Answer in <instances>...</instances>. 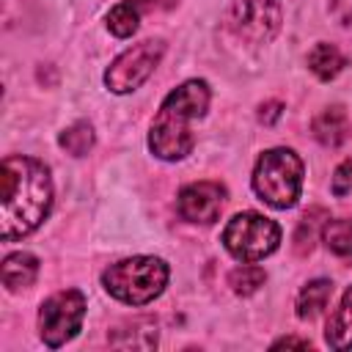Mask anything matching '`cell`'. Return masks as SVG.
I'll return each instance as SVG.
<instances>
[{
	"mask_svg": "<svg viewBox=\"0 0 352 352\" xmlns=\"http://www.w3.org/2000/svg\"><path fill=\"white\" fill-rule=\"evenodd\" d=\"M0 179V234L6 242H14L36 231L47 217L52 206V179L44 162L22 154L3 160Z\"/></svg>",
	"mask_w": 352,
	"mask_h": 352,
	"instance_id": "6da1fadb",
	"label": "cell"
},
{
	"mask_svg": "<svg viewBox=\"0 0 352 352\" xmlns=\"http://www.w3.org/2000/svg\"><path fill=\"white\" fill-rule=\"evenodd\" d=\"M206 107H209L206 80H187L179 88H173L154 116V124L148 132L151 154L165 162L184 160L195 146L192 121L201 118Z\"/></svg>",
	"mask_w": 352,
	"mask_h": 352,
	"instance_id": "7a4b0ae2",
	"label": "cell"
},
{
	"mask_svg": "<svg viewBox=\"0 0 352 352\" xmlns=\"http://www.w3.org/2000/svg\"><path fill=\"white\" fill-rule=\"evenodd\" d=\"M168 283V264L157 256H132L110 264L102 272V286L110 297L126 305H146L162 294Z\"/></svg>",
	"mask_w": 352,
	"mask_h": 352,
	"instance_id": "3957f363",
	"label": "cell"
},
{
	"mask_svg": "<svg viewBox=\"0 0 352 352\" xmlns=\"http://www.w3.org/2000/svg\"><path fill=\"white\" fill-rule=\"evenodd\" d=\"M253 190L272 209L294 206L302 190V160L292 148L264 151L253 170Z\"/></svg>",
	"mask_w": 352,
	"mask_h": 352,
	"instance_id": "277c9868",
	"label": "cell"
},
{
	"mask_svg": "<svg viewBox=\"0 0 352 352\" xmlns=\"http://www.w3.org/2000/svg\"><path fill=\"white\" fill-rule=\"evenodd\" d=\"M223 245L236 261H261L280 245V226L258 212H239L223 228Z\"/></svg>",
	"mask_w": 352,
	"mask_h": 352,
	"instance_id": "5b68a950",
	"label": "cell"
},
{
	"mask_svg": "<svg viewBox=\"0 0 352 352\" xmlns=\"http://www.w3.org/2000/svg\"><path fill=\"white\" fill-rule=\"evenodd\" d=\"M280 19H283L280 0H234L226 14L228 30L248 44L272 41L275 33L280 30Z\"/></svg>",
	"mask_w": 352,
	"mask_h": 352,
	"instance_id": "8992f818",
	"label": "cell"
},
{
	"mask_svg": "<svg viewBox=\"0 0 352 352\" xmlns=\"http://www.w3.org/2000/svg\"><path fill=\"white\" fill-rule=\"evenodd\" d=\"M85 316V297L77 289L58 292L41 302L38 311V333L47 346H63L69 338L77 336Z\"/></svg>",
	"mask_w": 352,
	"mask_h": 352,
	"instance_id": "52a82bcc",
	"label": "cell"
},
{
	"mask_svg": "<svg viewBox=\"0 0 352 352\" xmlns=\"http://www.w3.org/2000/svg\"><path fill=\"white\" fill-rule=\"evenodd\" d=\"M165 55V44L160 38H146L129 50H124L104 72V85L113 94H129L135 88H140L148 74L160 66Z\"/></svg>",
	"mask_w": 352,
	"mask_h": 352,
	"instance_id": "ba28073f",
	"label": "cell"
},
{
	"mask_svg": "<svg viewBox=\"0 0 352 352\" xmlns=\"http://www.w3.org/2000/svg\"><path fill=\"white\" fill-rule=\"evenodd\" d=\"M179 214L190 223H214L226 206V187L217 182H195L179 192Z\"/></svg>",
	"mask_w": 352,
	"mask_h": 352,
	"instance_id": "9c48e42d",
	"label": "cell"
},
{
	"mask_svg": "<svg viewBox=\"0 0 352 352\" xmlns=\"http://www.w3.org/2000/svg\"><path fill=\"white\" fill-rule=\"evenodd\" d=\"M176 0H121L118 6L110 8L107 14V30L118 38H126L138 30L140 16L146 11H157V8H170Z\"/></svg>",
	"mask_w": 352,
	"mask_h": 352,
	"instance_id": "30bf717a",
	"label": "cell"
},
{
	"mask_svg": "<svg viewBox=\"0 0 352 352\" xmlns=\"http://www.w3.org/2000/svg\"><path fill=\"white\" fill-rule=\"evenodd\" d=\"M311 129H314V138H316L322 146H327V148H336V146L346 143V138H349V132H352V129H349L346 110L338 107V104L324 107V110L314 118Z\"/></svg>",
	"mask_w": 352,
	"mask_h": 352,
	"instance_id": "8fae6325",
	"label": "cell"
},
{
	"mask_svg": "<svg viewBox=\"0 0 352 352\" xmlns=\"http://www.w3.org/2000/svg\"><path fill=\"white\" fill-rule=\"evenodd\" d=\"M38 275V258L33 253H11L3 258V286L8 292H19L28 289Z\"/></svg>",
	"mask_w": 352,
	"mask_h": 352,
	"instance_id": "7c38bea8",
	"label": "cell"
},
{
	"mask_svg": "<svg viewBox=\"0 0 352 352\" xmlns=\"http://www.w3.org/2000/svg\"><path fill=\"white\" fill-rule=\"evenodd\" d=\"M110 344L116 349H151L157 346V324L151 319H132L113 330Z\"/></svg>",
	"mask_w": 352,
	"mask_h": 352,
	"instance_id": "4fadbf2b",
	"label": "cell"
},
{
	"mask_svg": "<svg viewBox=\"0 0 352 352\" xmlns=\"http://www.w3.org/2000/svg\"><path fill=\"white\" fill-rule=\"evenodd\" d=\"M324 338L333 349H352V286L344 292L338 308L333 311Z\"/></svg>",
	"mask_w": 352,
	"mask_h": 352,
	"instance_id": "5bb4252c",
	"label": "cell"
},
{
	"mask_svg": "<svg viewBox=\"0 0 352 352\" xmlns=\"http://www.w3.org/2000/svg\"><path fill=\"white\" fill-rule=\"evenodd\" d=\"M333 294V283L327 278H316V280H308L300 294H297V316L300 319H314L324 311L327 300Z\"/></svg>",
	"mask_w": 352,
	"mask_h": 352,
	"instance_id": "9a60e30c",
	"label": "cell"
},
{
	"mask_svg": "<svg viewBox=\"0 0 352 352\" xmlns=\"http://www.w3.org/2000/svg\"><path fill=\"white\" fill-rule=\"evenodd\" d=\"M344 55L336 44H327V41H319L311 52H308V69L319 77V80H333L341 69H344Z\"/></svg>",
	"mask_w": 352,
	"mask_h": 352,
	"instance_id": "2e32d148",
	"label": "cell"
},
{
	"mask_svg": "<svg viewBox=\"0 0 352 352\" xmlns=\"http://www.w3.org/2000/svg\"><path fill=\"white\" fill-rule=\"evenodd\" d=\"M330 217H327V212L324 209H311V212H305L302 217H300V223H297V231H294V250L300 253V256H308L311 250H314V242H316V234L324 228V223H327Z\"/></svg>",
	"mask_w": 352,
	"mask_h": 352,
	"instance_id": "e0dca14e",
	"label": "cell"
},
{
	"mask_svg": "<svg viewBox=\"0 0 352 352\" xmlns=\"http://www.w3.org/2000/svg\"><path fill=\"white\" fill-rule=\"evenodd\" d=\"M322 242L336 256H352V217L327 220L322 228Z\"/></svg>",
	"mask_w": 352,
	"mask_h": 352,
	"instance_id": "ac0fdd59",
	"label": "cell"
},
{
	"mask_svg": "<svg viewBox=\"0 0 352 352\" xmlns=\"http://www.w3.org/2000/svg\"><path fill=\"white\" fill-rule=\"evenodd\" d=\"M264 280H267V272L261 267H256L253 261H245L242 267H234L228 272V286L234 289V294H242V297L258 292L264 286Z\"/></svg>",
	"mask_w": 352,
	"mask_h": 352,
	"instance_id": "d6986e66",
	"label": "cell"
},
{
	"mask_svg": "<svg viewBox=\"0 0 352 352\" xmlns=\"http://www.w3.org/2000/svg\"><path fill=\"white\" fill-rule=\"evenodd\" d=\"M58 143L74 154V157H85L94 146V126L88 121H74L72 126H66L60 135H58Z\"/></svg>",
	"mask_w": 352,
	"mask_h": 352,
	"instance_id": "ffe728a7",
	"label": "cell"
},
{
	"mask_svg": "<svg viewBox=\"0 0 352 352\" xmlns=\"http://www.w3.org/2000/svg\"><path fill=\"white\" fill-rule=\"evenodd\" d=\"M330 190H333V195H338V198H344V195L352 192V160H344V162L333 170Z\"/></svg>",
	"mask_w": 352,
	"mask_h": 352,
	"instance_id": "44dd1931",
	"label": "cell"
},
{
	"mask_svg": "<svg viewBox=\"0 0 352 352\" xmlns=\"http://www.w3.org/2000/svg\"><path fill=\"white\" fill-rule=\"evenodd\" d=\"M280 113H283V104H280V102H275V99H272V102H264V104L258 107V121L270 126V124H275V121L280 118Z\"/></svg>",
	"mask_w": 352,
	"mask_h": 352,
	"instance_id": "7402d4cb",
	"label": "cell"
},
{
	"mask_svg": "<svg viewBox=\"0 0 352 352\" xmlns=\"http://www.w3.org/2000/svg\"><path fill=\"white\" fill-rule=\"evenodd\" d=\"M272 346H275V349H278V346H300V349H308L311 344H308V338H292V336H289V338H278Z\"/></svg>",
	"mask_w": 352,
	"mask_h": 352,
	"instance_id": "603a6c76",
	"label": "cell"
}]
</instances>
